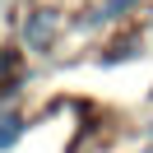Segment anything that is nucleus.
<instances>
[{
    "label": "nucleus",
    "instance_id": "nucleus-1",
    "mask_svg": "<svg viewBox=\"0 0 153 153\" xmlns=\"http://www.w3.org/2000/svg\"><path fill=\"white\" fill-rule=\"evenodd\" d=\"M51 37H56V14L51 10H33L23 19V42L28 51H51Z\"/></svg>",
    "mask_w": 153,
    "mask_h": 153
},
{
    "label": "nucleus",
    "instance_id": "nucleus-2",
    "mask_svg": "<svg viewBox=\"0 0 153 153\" xmlns=\"http://www.w3.org/2000/svg\"><path fill=\"white\" fill-rule=\"evenodd\" d=\"M19 74H23V56L14 47H5V51H0V97L19 88Z\"/></svg>",
    "mask_w": 153,
    "mask_h": 153
},
{
    "label": "nucleus",
    "instance_id": "nucleus-3",
    "mask_svg": "<svg viewBox=\"0 0 153 153\" xmlns=\"http://www.w3.org/2000/svg\"><path fill=\"white\" fill-rule=\"evenodd\" d=\"M19 134H23V116H0V149H10V144H19Z\"/></svg>",
    "mask_w": 153,
    "mask_h": 153
},
{
    "label": "nucleus",
    "instance_id": "nucleus-4",
    "mask_svg": "<svg viewBox=\"0 0 153 153\" xmlns=\"http://www.w3.org/2000/svg\"><path fill=\"white\" fill-rule=\"evenodd\" d=\"M134 5H139V0H102V10H97L88 23H97V19H121V14H125V10H134Z\"/></svg>",
    "mask_w": 153,
    "mask_h": 153
}]
</instances>
